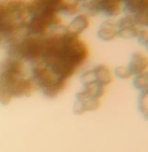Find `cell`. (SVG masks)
<instances>
[{
	"instance_id": "6da1fadb",
	"label": "cell",
	"mask_w": 148,
	"mask_h": 152,
	"mask_svg": "<svg viewBox=\"0 0 148 152\" xmlns=\"http://www.w3.org/2000/svg\"><path fill=\"white\" fill-rule=\"evenodd\" d=\"M89 56L85 42L65 30L43 37V46L38 63L43 64L60 79L67 81ZM37 64V63H36Z\"/></svg>"
},
{
	"instance_id": "7a4b0ae2",
	"label": "cell",
	"mask_w": 148,
	"mask_h": 152,
	"mask_svg": "<svg viewBox=\"0 0 148 152\" xmlns=\"http://www.w3.org/2000/svg\"><path fill=\"white\" fill-rule=\"evenodd\" d=\"M36 89L23 61L7 55L0 61V104L7 105L13 98L29 97Z\"/></svg>"
},
{
	"instance_id": "3957f363",
	"label": "cell",
	"mask_w": 148,
	"mask_h": 152,
	"mask_svg": "<svg viewBox=\"0 0 148 152\" xmlns=\"http://www.w3.org/2000/svg\"><path fill=\"white\" fill-rule=\"evenodd\" d=\"M29 18L27 0H0V33L5 43L25 33Z\"/></svg>"
},
{
	"instance_id": "277c9868",
	"label": "cell",
	"mask_w": 148,
	"mask_h": 152,
	"mask_svg": "<svg viewBox=\"0 0 148 152\" xmlns=\"http://www.w3.org/2000/svg\"><path fill=\"white\" fill-rule=\"evenodd\" d=\"M83 88L75 96L73 111L76 115L98 110L101 104L100 99L106 92V87L98 83L93 77L82 81Z\"/></svg>"
},
{
	"instance_id": "5b68a950",
	"label": "cell",
	"mask_w": 148,
	"mask_h": 152,
	"mask_svg": "<svg viewBox=\"0 0 148 152\" xmlns=\"http://www.w3.org/2000/svg\"><path fill=\"white\" fill-rule=\"evenodd\" d=\"M30 75L36 88L41 90L43 94L49 98H54L64 90L67 81L60 79L43 64H32Z\"/></svg>"
},
{
	"instance_id": "8992f818",
	"label": "cell",
	"mask_w": 148,
	"mask_h": 152,
	"mask_svg": "<svg viewBox=\"0 0 148 152\" xmlns=\"http://www.w3.org/2000/svg\"><path fill=\"white\" fill-rule=\"evenodd\" d=\"M64 0H30L28 1L29 16L59 15Z\"/></svg>"
},
{
	"instance_id": "52a82bcc",
	"label": "cell",
	"mask_w": 148,
	"mask_h": 152,
	"mask_svg": "<svg viewBox=\"0 0 148 152\" xmlns=\"http://www.w3.org/2000/svg\"><path fill=\"white\" fill-rule=\"evenodd\" d=\"M139 27L133 15H127L117 22L118 36L124 39L137 38L140 30Z\"/></svg>"
},
{
	"instance_id": "ba28073f",
	"label": "cell",
	"mask_w": 148,
	"mask_h": 152,
	"mask_svg": "<svg viewBox=\"0 0 148 152\" xmlns=\"http://www.w3.org/2000/svg\"><path fill=\"white\" fill-rule=\"evenodd\" d=\"M97 37L101 41L109 42L118 37L117 22L109 19L100 23L97 30Z\"/></svg>"
},
{
	"instance_id": "9c48e42d",
	"label": "cell",
	"mask_w": 148,
	"mask_h": 152,
	"mask_svg": "<svg viewBox=\"0 0 148 152\" xmlns=\"http://www.w3.org/2000/svg\"><path fill=\"white\" fill-rule=\"evenodd\" d=\"M127 67L132 76L143 73L148 68V58L141 52H134Z\"/></svg>"
},
{
	"instance_id": "30bf717a",
	"label": "cell",
	"mask_w": 148,
	"mask_h": 152,
	"mask_svg": "<svg viewBox=\"0 0 148 152\" xmlns=\"http://www.w3.org/2000/svg\"><path fill=\"white\" fill-rule=\"evenodd\" d=\"M90 24L91 22L89 17L85 14H80L73 18L64 30L70 34L80 36L89 28Z\"/></svg>"
},
{
	"instance_id": "8fae6325",
	"label": "cell",
	"mask_w": 148,
	"mask_h": 152,
	"mask_svg": "<svg viewBox=\"0 0 148 152\" xmlns=\"http://www.w3.org/2000/svg\"><path fill=\"white\" fill-rule=\"evenodd\" d=\"M91 71L93 79L105 87L109 85L113 81L111 71L105 64H101L96 65L94 68L91 69Z\"/></svg>"
},
{
	"instance_id": "7c38bea8",
	"label": "cell",
	"mask_w": 148,
	"mask_h": 152,
	"mask_svg": "<svg viewBox=\"0 0 148 152\" xmlns=\"http://www.w3.org/2000/svg\"><path fill=\"white\" fill-rule=\"evenodd\" d=\"M100 13L105 16L113 17L117 16L120 12L121 0H97Z\"/></svg>"
},
{
	"instance_id": "4fadbf2b",
	"label": "cell",
	"mask_w": 148,
	"mask_h": 152,
	"mask_svg": "<svg viewBox=\"0 0 148 152\" xmlns=\"http://www.w3.org/2000/svg\"><path fill=\"white\" fill-rule=\"evenodd\" d=\"M124 4V10L127 15H134L147 4L148 0H121Z\"/></svg>"
},
{
	"instance_id": "5bb4252c",
	"label": "cell",
	"mask_w": 148,
	"mask_h": 152,
	"mask_svg": "<svg viewBox=\"0 0 148 152\" xmlns=\"http://www.w3.org/2000/svg\"><path fill=\"white\" fill-rule=\"evenodd\" d=\"M137 107L144 119L148 120V89L141 91L137 99Z\"/></svg>"
},
{
	"instance_id": "9a60e30c",
	"label": "cell",
	"mask_w": 148,
	"mask_h": 152,
	"mask_svg": "<svg viewBox=\"0 0 148 152\" xmlns=\"http://www.w3.org/2000/svg\"><path fill=\"white\" fill-rule=\"evenodd\" d=\"M81 9L88 17L96 16L100 13L98 2L95 0H87L81 4Z\"/></svg>"
},
{
	"instance_id": "2e32d148",
	"label": "cell",
	"mask_w": 148,
	"mask_h": 152,
	"mask_svg": "<svg viewBox=\"0 0 148 152\" xmlns=\"http://www.w3.org/2000/svg\"><path fill=\"white\" fill-rule=\"evenodd\" d=\"M133 86L140 91L148 89V72L136 75L133 79Z\"/></svg>"
},
{
	"instance_id": "e0dca14e",
	"label": "cell",
	"mask_w": 148,
	"mask_h": 152,
	"mask_svg": "<svg viewBox=\"0 0 148 152\" xmlns=\"http://www.w3.org/2000/svg\"><path fill=\"white\" fill-rule=\"evenodd\" d=\"M79 2L77 0H64L61 13L68 16L75 15L78 11Z\"/></svg>"
},
{
	"instance_id": "ac0fdd59",
	"label": "cell",
	"mask_w": 148,
	"mask_h": 152,
	"mask_svg": "<svg viewBox=\"0 0 148 152\" xmlns=\"http://www.w3.org/2000/svg\"><path fill=\"white\" fill-rule=\"evenodd\" d=\"M114 75L117 78L121 79H129L132 76L127 67L124 66H118L116 67L114 69Z\"/></svg>"
},
{
	"instance_id": "d6986e66",
	"label": "cell",
	"mask_w": 148,
	"mask_h": 152,
	"mask_svg": "<svg viewBox=\"0 0 148 152\" xmlns=\"http://www.w3.org/2000/svg\"><path fill=\"white\" fill-rule=\"evenodd\" d=\"M137 41L139 44L143 45L148 50V31L145 30H140L137 36Z\"/></svg>"
},
{
	"instance_id": "ffe728a7",
	"label": "cell",
	"mask_w": 148,
	"mask_h": 152,
	"mask_svg": "<svg viewBox=\"0 0 148 152\" xmlns=\"http://www.w3.org/2000/svg\"><path fill=\"white\" fill-rule=\"evenodd\" d=\"M2 43H5V39L4 36L0 33V44H1Z\"/></svg>"
},
{
	"instance_id": "44dd1931",
	"label": "cell",
	"mask_w": 148,
	"mask_h": 152,
	"mask_svg": "<svg viewBox=\"0 0 148 152\" xmlns=\"http://www.w3.org/2000/svg\"><path fill=\"white\" fill-rule=\"evenodd\" d=\"M77 1L78 2H83V1H85L87 0H77Z\"/></svg>"
}]
</instances>
